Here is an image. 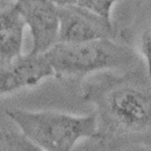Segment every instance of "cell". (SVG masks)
Listing matches in <instances>:
<instances>
[{
    "mask_svg": "<svg viewBox=\"0 0 151 151\" xmlns=\"http://www.w3.org/2000/svg\"><path fill=\"white\" fill-rule=\"evenodd\" d=\"M5 115L41 151H73L83 139H97V115H72L58 111L9 109Z\"/></svg>",
    "mask_w": 151,
    "mask_h": 151,
    "instance_id": "cell-1",
    "label": "cell"
},
{
    "mask_svg": "<svg viewBox=\"0 0 151 151\" xmlns=\"http://www.w3.org/2000/svg\"><path fill=\"white\" fill-rule=\"evenodd\" d=\"M0 151L41 150L34 145L6 116V119L0 122Z\"/></svg>",
    "mask_w": 151,
    "mask_h": 151,
    "instance_id": "cell-8",
    "label": "cell"
},
{
    "mask_svg": "<svg viewBox=\"0 0 151 151\" xmlns=\"http://www.w3.org/2000/svg\"><path fill=\"white\" fill-rule=\"evenodd\" d=\"M126 151H151V148H147V147H132V148L127 149Z\"/></svg>",
    "mask_w": 151,
    "mask_h": 151,
    "instance_id": "cell-11",
    "label": "cell"
},
{
    "mask_svg": "<svg viewBox=\"0 0 151 151\" xmlns=\"http://www.w3.org/2000/svg\"><path fill=\"white\" fill-rule=\"evenodd\" d=\"M71 4L86 10L101 20L112 25V9L116 1L113 0H69Z\"/></svg>",
    "mask_w": 151,
    "mask_h": 151,
    "instance_id": "cell-9",
    "label": "cell"
},
{
    "mask_svg": "<svg viewBox=\"0 0 151 151\" xmlns=\"http://www.w3.org/2000/svg\"><path fill=\"white\" fill-rule=\"evenodd\" d=\"M18 10L32 37L29 55L41 56L58 43L59 18L55 1L19 0Z\"/></svg>",
    "mask_w": 151,
    "mask_h": 151,
    "instance_id": "cell-3",
    "label": "cell"
},
{
    "mask_svg": "<svg viewBox=\"0 0 151 151\" xmlns=\"http://www.w3.org/2000/svg\"><path fill=\"white\" fill-rule=\"evenodd\" d=\"M106 109L112 121L127 131H142L151 126V95L135 87H122L106 97Z\"/></svg>",
    "mask_w": 151,
    "mask_h": 151,
    "instance_id": "cell-4",
    "label": "cell"
},
{
    "mask_svg": "<svg viewBox=\"0 0 151 151\" xmlns=\"http://www.w3.org/2000/svg\"><path fill=\"white\" fill-rule=\"evenodd\" d=\"M59 79L81 78L98 71L127 65L132 59L131 52L112 39L83 43L58 42L43 55Z\"/></svg>",
    "mask_w": 151,
    "mask_h": 151,
    "instance_id": "cell-2",
    "label": "cell"
},
{
    "mask_svg": "<svg viewBox=\"0 0 151 151\" xmlns=\"http://www.w3.org/2000/svg\"><path fill=\"white\" fill-rule=\"evenodd\" d=\"M52 76L53 72L43 56L22 55L0 65V95L35 86Z\"/></svg>",
    "mask_w": 151,
    "mask_h": 151,
    "instance_id": "cell-6",
    "label": "cell"
},
{
    "mask_svg": "<svg viewBox=\"0 0 151 151\" xmlns=\"http://www.w3.org/2000/svg\"><path fill=\"white\" fill-rule=\"evenodd\" d=\"M58 9L59 34L58 42L83 43L112 39L113 25L81 8L71 4L69 0L55 1Z\"/></svg>",
    "mask_w": 151,
    "mask_h": 151,
    "instance_id": "cell-5",
    "label": "cell"
},
{
    "mask_svg": "<svg viewBox=\"0 0 151 151\" xmlns=\"http://www.w3.org/2000/svg\"><path fill=\"white\" fill-rule=\"evenodd\" d=\"M139 53L146 63L147 72L151 78V25L144 31L139 39Z\"/></svg>",
    "mask_w": 151,
    "mask_h": 151,
    "instance_id": "cell-10",
    "label": "cell"
},
{
    "mask_svg": "<svg viewBox=\"0 0 151 151\" xmlns=\"http://www.w3.org/2000/svg\"><path fill=\"white\" fill-rule=\"evenodd\" d=\"M25 24L16 3L0 9V63L22 56Z\"/></svg>",
    "mask_w": 151,
    "mask_h": 151,
    "instance_id": "cell-7",
    "label": "cell"
}]
</instances>
